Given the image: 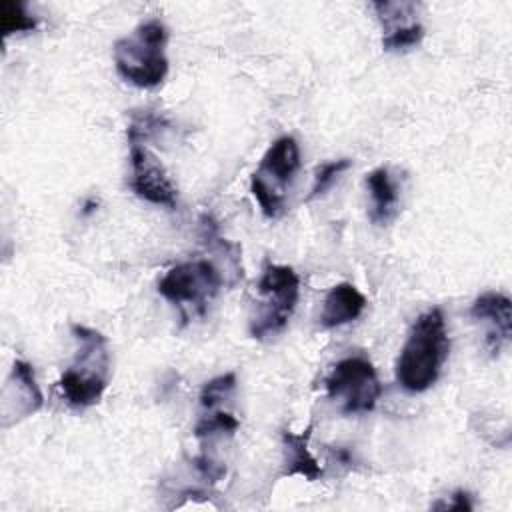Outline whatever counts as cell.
<instances>
[{
  "mask_svg": "<svg viewBox=\"0 0 512 512\" xmlns=\"http://www.w3.org/2000/svg\"><path fill=\"white\" fill-rule=\"evenodd\" d=\"M240 422L236 420V416H232L230 412H222L216 410L210 416H204L196 428H194V436L204 440V438H212L214 434H234L238 430Z\"/></svg>",
  "mask_w": 512,
  "mask_h": 512,
  "instance_id": "obj_17",
  "label": "cell"
},
{
  "mask_svg": "<svg viewBox=\"0 0 512 512\" xmlns=\"http://www.w3.org/2000/svg\"><path fill=\"white\" fill-rule=\"evenodd\" d=\"M310 434L312 428H306L304 432H282V476H302L310 482L320 480L324 476L322 466L308 448Z\"/></svg>",
  "mask_w": 512,
  "mask_h": 512,
  "instance_id": "obj_11",
  "label": "cell"
},
{
  "mask_svg": "<svg viewBox=\"0 0 512 512\" xmlns=\"http://www.w3.org/2000/svg\"><path fill=\"white\" fill-rule=\"evenodd\" d=\"M424 26L420 22H412L400 28H394L384 34L382 38V48L392 52V50H408L418 46L424 40Z\"/></svg>",
  "mask_w": 512,
  "mask_h": 512,
  "instance_id": "obj_16",
  "label": "cell"
},
{
  "mask_svg": "<svg viewBox=\"0 0 512 512\" xmlns=\"http://www.w3.org/2000/svg\"><path fill=\"white\" fill-rule=\"evenodd\" d=\"M324 384L328 398L336 402L344 414L372 412L382 394L372 362L362 356H348L336 362Z\"/></svg>",
  "mask_w": 512,
  "mask_h": 512,
  "instance_id": "obj_6",
  "label": "cell"
},
{
  "mask_svg": "<svg viewBox=\"0 0 512 512\" xmlns=\"http://www.w3.org/2000/svg\"><path fill=\"white\" fill-rule=\"evenodd\" d=\"M350 168V160L348 158H338V160H332V162H326L322 164L316 174H314V184H312V190H310V196L308 198H316V196H322L334 182L336 178L346 172Z\"/></svg>",
  "mask_w": 512,
  "mask_h": 512,
  "instance_id": "obj_18",
  "label": "cell"
},
{
  "mask_svg": "<svg viewBox=\"0 0 512 512\" xmlns=\"http://www.w3.org/2000/svg\"><path fill=\"white\" fill-rule=\"evenodd\" d=\"M234 390H236V374L234 372H226L222 376H216V378L208 380L202 386L200 404H202V408L214 410L220 402L230 398Z\"/></svg>",
  "mask_w": 512,
  "mask_h": 512,
  "instance_id": "obj_15",
  "label": "cell"
},
{
  "mask_svg": "<svg viewBox=\"0 0 512 512\" xmlns=\"http://www.w3.org/2000/svg\"><path fill=\"white\" fill-rule=\"evenodd\" d=\"M512 302L502 292H484L480 294L472 306L470 316L486 326V348L492 356H498L504 346H508L512 336Z\"/></svg>",
  "mask_w": 512,
  "mask_h": 512,
  "instance_id": "obj_9",
  "label": "cell"
},
{
  "mask_svg": "<svg viewBox=\"0 0 512 512\" xmlns=\"http://www.w3.org/2000/svg\"><path fill=\"white\" fill-rule=\"evenodd\" d=\"M96 208H98V202H96V200H88V202L84 204V210H82V214H84V216H88V214H92Z\"/></svg>",
  "mask_w": 512,
  "mask_h": 512,
  "instance_id": "obj_21",
  "label": "cell"
},
{
  "mask_svg": "<svg viewBox=\"0 0 512 512\" xmlns=\"http://www.w3.org/2000/svg\"><path fill=\"white\" fill-rule=\"evenodd\" d=\"M366 188L370 192V220L378 226L388 224L396 212H398V202H400V190L398 184L394 182L390 170L386 166L374 168L372 172L366 174Z\"/></svg>",
  "mask_w": 512,
  "mask_h": 512,
  "instance_id": "obj_12",
  "label": "cell"
},
{
  "mask_svg": "<svg viewBox=\"0 0 512 512\" xmlns=\"http://www.w3.org/2000/svg\"><path fill=\"white\" fill-rule=\"evenodd\" d=\"M192 464H194V468H196L206 480H210V482L220 480V478L224 476V472H226V468H224L222 464H218L216 460H212V458L206 456V454L196 456V458L192 460Z\"/></svg>",
  "mask_w": 512,
  "mask_h": 512,
  "instance_id": "obj_19",
  "label": "cell"
},
{
  "mask_svg": "<svg viewBox=\"0 0 512 512\" xmlns=\"http://www.w3.org/2000/svg\"><path fill=\"white\" fill-rule=\"evenodd\" d=\"M130 190L156 206L174 208L178 190L168 176L162 162L152 154L144 142H130Z\"/></svg>",
  "mask_w": 512,
  "mask_h": 512,
  "instance_id": "obj_8",
  "label": "cell"
},
{
  "mask_svg": "<svg viewBox=\"0 0 512 512\" xmlns=\"http://www.w3.org/2000/svg\"><path fill=\"white\" fill-rule=\"evenodd\" d=\"M38 26L36 18L26 10L20 0H2L0 2V32L2 38H8L18 32H32Z\"/></svg>",
  "mask_w": 512,
  "mask_h": 512,
  "instance_id": "obj_14",
  "label": "cell"
},
{
  "mask_svg": "<svg viewBox=\"0 0 512 512\" xmlns=\"http://www.w3.org/2000/svg\"><path fill=\"white\" fill-rule=\"evenodd\" d=\"M70 328L80 346L74 364L62 372L58 390L70 408L84 410L98 404L108 386V340L102 332L84 324H72Z\"/></svg>",
  "mask_w": 512,
  "mask_h": 512,
  "instance_id": "obj_2",
  "label": "cell"
},
{
  "mask_svg": "<svg viewBox=\"0 0 512 512\" xmlns=\"http://www.w3.org/2000/svg\"><path fill=\"white\" fill-rule=\"evenodd\" d=\"M300 168V148L294 136H280L264 152L250 178V192L266 218H278L294 174Z\"/></svg>",
  "mask_w": 512,
  "mask_h": 512,
  "instance_id": "obj_4",
  "label": "cell"
},
{
  "mask_svg": "<svg viewBox=\"0 0 512 512\" xmlns=\"http://www.w3.org/2000/svg\"><path fill=\"white\" fill-rule=\"evenodd\" d=\"M366 308V296L350 282H340L332 286L322 302L320 324L324 328L344 326L360 318Z\"/></svg>",
  "mask_w": 512,
  "mask_h": 512,
  "instance_id": "obj_10",
  "label": "cell"
},
{
  "mask_svg": "<svg viewBox=\"0 0 512 512\" xmlns=\"http://www.w3.org/2000/svg\"><path fill=\"white\" fill-rule=\"evenodd\" d=\"M448 350L450 342L442 310L430 308L422 312L414 320L396 360L398 384L412 394L428 390L438 380Z\"/></svg>",
  "mask_w": 512,
  "mask_h": 512,
  "instance_id": "obj_1",
  "label": "cell"
},
{
  "mask_svg": "<svg viewBox=\"0 0 512 512\" xmlns=\"http://www.w3.org/2000/svg\"><path fill=\"white\" fill-rule=\"evenodd\" d=\"M10 384L16 388L14 398H18L16 400V418L30 416L42 408L44 396L36 384L32 364H28L26 360H14Z\"/></svg>",
  "mask_w": 512,
  "mask_h": 512,
  "instance_id": "obj_13",
  "label": "cell"
},
{
  "mask_svg": "<svg viewBox=\"0 0 512 512\" xmlns=\"http://www.w3.org/2000/svg\"><path fill=\"white\" fill-rule=\"evenodd\" d=\"M434 508H444V510H472L474 504L470 500V494L464 490H456L452 494V500L446 504H436Z\"/></svg>",
  "mask_w": 512,
  "mask_h": 512,
  "instance_id": "obj_20",
  "label": "cell"
},
{
  "mask_svg": "<svg viewBox=\"0 0 512 512\" xmlns=\"http://www.w3.org/2000/svg\"><path fill=\"white\" fill-rule=\"evenodd\" d=\"M258 292L264 302L250 318V334L262 340L280 334L290 322L300 298V278L292 266L268 264L258 280Z\"/></svg>",
  "mask_w": 512,
  "mask_h": 512,
  "instance_id": "obj_5",
  "label": "cell"
},
{
  "mask_svg": "<svg viewBox=\"0 0 512 512\" xmlns=\"http://www.w3.org/2000/svg\"><path fill=\"white\" fill-rule=\"evenodd\" d=\"M222 286V274L210 260H188L172 266L158 282V294L176 306L204 314Z\"/></svg>",
  "mask_w": 512,
  "mask_h": 512,
  "instance_id": "obj_7",
  "label": "cell"
},
{
  "mask_svg": "<svg viewBox=\"0 0 512 512\" xmlns=\"http://www.w3.org/2000/svg\"><path fill=\"white\" fill-rule=\"evenodd\" d=\"M168 30L162 20L152 18L134 28L132 34L114 42V66L122 80L138 88H156L168 74Z\"/></svg>",
  "mask_w": 512,
  "mask_h": 512,
  "instance_id": "obj_3",
  "label": "cell"
}]
</instances>
